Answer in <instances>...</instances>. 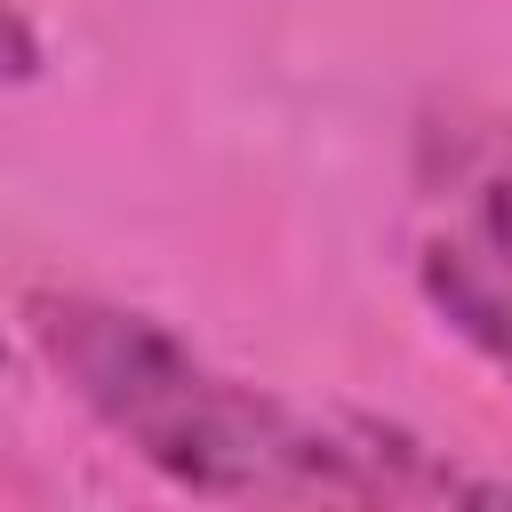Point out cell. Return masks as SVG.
<instances>
[{
	"label": "cell",
	"mask_w": 512,
	"mask_h": 512,
	"mask_svg": "<svg viewBox=\"0 0 512 512\" xmlns=\"http://www.w3.org/2000/svg\"><path fill=\"white\" fill-rule=\"evenodd\" d=\"M24 328L48 368L168 480L200 496H336V504H504L512 480H488L408 432L304 408L248 376H224L184 336L144 312L32 288Z\"/></svg>",
	"instance_id": "1"
},
{
	"label": "cell",
	"mask_w": 512,
	"mask_h": 512,
	"mask_svg": "<svg viewBox=\"0 0 512 512\" xmlns=\"http://www.w3.org/2000/svg\"><path fill=\"white\" fill-rule=\"evenodd\" d=\"M432 312L512 376V168L456 176V224H440L416 256Z\"/></svg>",
	"instance_id": "2"
}]
</instances>
